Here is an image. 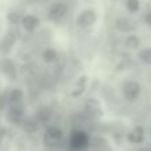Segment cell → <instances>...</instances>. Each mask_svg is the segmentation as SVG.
I'll use <instances>...</instances> for the list:
<instances>
[{
  "instance_id": "obj_1",
  "label": "cell",
  "mask_w": 151,
  "mask_h": 151,
  "mask_svg": "<svg viewBox=\"0 0 151 151\" xmlns=\"http://www.w3.org/2000/svg\"><path fill=\"white\" fill-rule=\"evenodd\" d=\"M91 145V135L82 127H74L69 133L65 142L66 151H89Z\"/></svg>"
},
{
  "instance_id": "obj_2",
  "label": "cell",
  "mask_w": 151,
  "mask_h": 151,
  "mask_svg": "<svg viewBox=\"0 0 151 151\" xmlns=\"http://www.w3.org/2000/svg\"><path fill=\"white\" fill-rule=\"evenodd\" d=\"M65 141L64 137V131L61 127L56 125H48L45 126L44 131H42V137H41V142L42 146L47 150H56L61 146Z\"/></svg>"
},
{
  "instance_id": "obj_3",
  "label": "cell",
  "mask_w": 151,
  "mask_h": 151,
  "mask_svg": "<svg viewBox=\"0 0 151 151\" xmlns=\"http://www.w3.org/2000/svg\"><path fill=\"white\" fill-rule=\"evenodd\" d=\"M25 117L27 110L23 104L9 105L4 111V118L7 121V123H9L11 126H15V127H20V125L23 123Z\"/></svg>"
},
{
  "instance_id": "obj_4",
  "label": "cell",
  "mask_w": 151,
  "mask_h": 151,
  "mask_svg": "<svg viewBox=\"0 0 151 151\" xmlns=\"http://www.w3.org/2000/svg\"><path fill=\"white\" fill-rule=\"evenodd\" d=\"M121 91H122V97L126 102L134 104V102H137L141 98L142 85L137 80H127L123 82Z\"/></svg>"
},
{
  "instance_id": "obj_5",
  "label": "cell",
  "mask_w": 151,
  "mask_h": 151,
  "mask_svg": "<svg viewBox=\"0 0 151 151\" xmlns=\"http://www.w3.org/2000/svg\"><path fill=\"white\" fill-rule=\"evenodd\" d=\"M83 113H85L88 119H101L104 115V109L96 97H89L83 104Z\"/></svg>"
},
{
  "instance_id": "obj_6",
  "label": "cell",
  "mask_w": 151,
  "mask_h": 151,
  "mask_svg": "<svg viewBox=\"0 0 151 151\" xmlns=\"http://www.w3.org/2000/svg\"><path fill=\"white\" fill-rule=\"evenodd\" d=\"M98 20V15L93 8H85L76 17V25L81 29H89Z\"/></svg>"
},
{
  "instance_id": "obj_7",
  "label": "cell",
  "mask_w": 151,
  "mask_h": 151,
  "mask_svg": "<svg viewBox=\"0 0 151 151\" xmlns=\"http://www.w3.org/2000/svg\"><path fill=\"white\" fill-rule=\"evenodd\" d=\"M0 73L4 76L8 81L15 82L19 77V72H17V66L16 63L8 56L0 58Z\"/></svg>"
},
{
  "instance_id": "obj_8",
  "label": "cell",
  "mask_w": 151,
  "mask_h": 151,
  "mask_svg": "<svg viewBox=\"0 0 151 151\" xmlns=\"http://www.w3.org/2000/svg\"><path fill=\"white\" fill-rule=\"evenodd\" d=\"M16 41H17V33L13 29H8L0 39V53L3 56H8L15 48Z\"/></svg>"
},
{
  "instance_id": "obj_9",
  "label": "cell",
  "mask_w": 151,
  "mask_h": 151,
  "mask_svg": "<svg viewBox=\"0 0 151 151\" xmlns=\"http://www.w3.org/2000/svg\"><path fill=\"white\" fill-rule=\"evenodd\" d=\"M68 5H66V3L61 1V0H57V1L52 3V4L49 5V8H48V19L52 21H60L63 20L64 17L66 16V13H68Z\"/></svg>"
},
{
  "instance_id": "obj_10",
  "label": "cell",
  "mask_w": 151,
  "mask_h": 151,
  "mask_svg": "<svg viewBox=\"0 0 151 151\" xmlns=\"http://www.w3.org/2000/svg\"><path fill=\"white\" fill-rule=\"evenodd\" d=\"M126 141H127V143L133 145V146H141V145H143L145 141H146V129L142 125L134 126L126 134Z\"/></svg>"
},
{
  "instance_id": "obj_11",
  "label": "cell",
  "mask_w": 151,
  "mask_h": 151,
  "mask_svg": "<svg viewBox=\"0 0 151 151\" xmlns=\"http://www.w3.org/2000/svg\"><path fill=\"white\" fill-rule=\"evenodd\" d=\"M20 27L28 33L35 32L40 27V19L39 16L33 15V13H27V15L21 16L20 20Z\"/></svg>"
},
{
  "instance_id": "obj_12",
  "label": "cell",
  "mask_w": 151,
  "mask_h": 151,
  "mask_svg": "<svg viewBox=\"0 0 151 151\" xmlns=\"http://www.w3.org/2000/svg\"><path fill=\"white\" fill-rule=\"evenodd\" d=\"M40 126L41 125L37 122V119L33 115H27V117L24 118L23 123L20 125V127H21V130H23V133L27 134V135H35V134L40 130Z\"/></svg>"
},
{
  "instance_id": "obj_13",
  "label": "cell",
  "mask_w": 151,
  "mask_h": 151,
  "mask_svg": "<svg viewBox=\"0 0 151 151\" xmlns=\"http://www.w3.org/2000/svg\"><path fill=\"white\" fill-rule=\"evenodd\" d=\"M115 28L121 33H134L135 31V24L127 16H118L115 20Z\"/></svg>"
},
{
  "instance_id": "obj_14",
  "label": "cell",
  "mask_w": 151,
  "mask_h": 151,
  "mask_svg": "<svg viewBox=\"0 0 151 151\" xmlns=\"http://www.w3.org/2000/svg\"><path fill=\"white\" fill-rule=\"evenodd\" d=\"M5 94H7L8 106H9V105L23 104L24 97H25L23 89H20V88H11V89H8V90H5Z\"/></svg>"
},
{
  "instance_id": "obj_15",
  "label": "cell",
  "mask_w": 151,
  "mask_h": 151,
  "mask_svg": "<svg viewBox=\"0 0 151 151\" xmlns=\"http://www.w3.org/2000/svg\"><path fill=\"white\" fill-rule=\"evenodd\" d=\"M33 117L36 118L37 122H39L40 125H47L48 126V123H49L53 118V110L48 106H42L35 113Z\"/></svg>"
},
{
  "instance_id": "obj_16",
  "label": "cell",
  "mask_w": 151,
  "mask_h": 151,
  "mask_svg": "<svg viewBox=\"0 0 151 151\" xmlns=\"http://www.w3.org/2000/svg\"><path fill=\"white\" fill-rule=\"evenodd\" d=\"M33 143H32V135H23L17 137L15 141V149L17 151H32Z\"/></svg>"
},
{
  "instance_id": "obj_17",
  "label": "cell",
  "mask_w": 151,
  "mask_h": 151,
  "mask_svg": "<svg viewBox=\"0 0 151 151\" xmlns=\"http://www.w3.org/2000/svg\"><path fill=\"white\" fill-rule=\"evenodd\" d=\"M86 86H88V77H86V76H81V77L77 80V82H76L70 96L73 97V98L81 97L83 94V91L86 90Z\"/></svg>"
},
{
  "instance_id": "obj_18",
  "label": "cell",
  "mask_w": 151,
  "mask_h": 151,
  "mask_svg": "<svg viewBox=\"0 0 151 151\" xmlns=\"http://www.w3.org/2000/svg\"><path fill=\"white\" fill-rule=\"evenodd\" d=\"M41 58L45 64H55L56 61L58 60L57 49H55V48H52V47L44 48V50H42V53H41Z\"/></svg>"
},
{
  "instance_id": "obj_19",
  "label": "cell",
  "mask_w": 151,
  "mask_h": 151,
  "mask_svg": "<svg viewBox=\"0 0 151 151\" xmlns=\"http://www.w3.org/2000/svg\"><path fill=\"white\" fill-rule=\"evenodd\" d=\"M142 44V40L138 35L135 33H129V36L125 39V47L130 50H135L141 47Z\"/></svg>"
},
{
  "instance_id": "obj_20",
  "label": "cell",
  "mask_w": 151,
  "mask_h": 151,
  "mask_svg": "<svg viewBox=\"0 0 151 151\" xmlns=\"http://www.w3.org/2000/svg\"><path fill=\"white\" fill-rule=\"evenodd\" d=\"M138 60L145 65H151V47L142 48L138 52Z\"/></svg>"
},
{
  "instance_id": "obj_21",
  "label": "cell",
  "mask_w": 151,
  "mask_h": 151,
  "mask_svg": "<svg viewBox=\"0 0 151 151\" xmlns=\"http://www.w3.org/2000/svg\"><path fill=\"white\" fill-rule=\"evenodd\" d=\"M125 7L129 13L135 15V13H138L141 11V0H126Z\"/></svg>"
},
{
  "instance_id": "obj_22",
  "label": "cell",
  "mask_w": 151,
  "mask_h": 151,
  "mask_svg": "<svg viewBox=\"0 0 151 151\" xmlns=\"http://www.w3.org/2000/svg\"><path fill=\"white\" fill-rule=\"evenodd\" d=\"M7 20L11 25H20V20H21V15L16 11H12L7 15Z\"/></svg>"
},
{
  "instance_id": "obj_23",
  "label": "cell",
  "mask_w": 151,
  "mask_h": 151,
  "mask_svg": "<svg viewBox=\"0 0 151 151\" xmlns=\"http://www.w3.org/2000/svg\"><path fill=\"white\" fill-rule=\"evenodd\" d=\"M7 107H8L7 94H5V90H3L0 91V113H4Z\"/></svg>"
},
{
  "instance_id": "obj_24",
  "label": "cell",
  "mask_w": 151,
  "mask_h": 151,
  "mask_svg": "<svg viewBox=\"0 0 151 151\" xmlns=\"http://www.w3.org/2000/svg\"><path fill=\"white\" fill-rule=\"evenodd\" d=\"M145 21H146V24L149 27H151V9L147 12V15L145 16Z\"/></svg>"
},
{
  "instance_id": "obj_25",
  "label": "cell",
  "mask_w": 151,
  "mask_h": 151,
  "mask_svg": "<svg viewBox=\"0 0 151 151\" xmlns=\"http://www.w3.org/2000/svg\"><path fill=\"white\" fill-rule=\"evenodd\" d=\"M138 151H151V147H141Z\"/></svg>"
}]
</instances>
